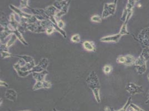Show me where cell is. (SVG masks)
<instances>
[{"mask_svg": "<svg viewBox=\"0 0 149 111\" xmlns=\"http://www.w3.org/2000/svg\"><path fill=\"white\" fill-rule=\"evenodd\" d=\"M86 83L88 87L92 90L97 102L100 103L101 102L100 95V85L97 75L95 71H92L88 75L86 80Z\"/></svg>", "mask_w": 149, "mask_h": 111, "instance_id": "obj_1", "label": "cell"}, {"mask_svg": "<svg viewBox=\"0 0 149 111\" xmlns=\"http://www.w3.org/2000/svg\"><path fill=\"white\" fill-rule=\"evenodd\" d=\"M134 37L143 46V49L149 48V27L143 29L137 37Z\"/></svg>", "mask_w": 149, "mask_h": 111, "instance_id": "obj_2", "label": "cell"}, {"mask_svg": "<svg viewBox=\"0 0 149 111\" xmlns=\"http://www.w3.org/2000/svg\"><path fill=\"white\" fill-rule=\"evenodd\" d=\"M117 1L115 0L112 3H106L104 6V10L102 13V17L106 19L107 17L113 15L116 12Z\"/></svg>", "mask_w": 149, "mask_h": 111, "instance_id": "obj_3", "label": "cell"}, {"mask_svg": "<svg viewBox=\"0 0 149 111\" xmlns=\"http://www.w3.org/2000/svg\"><path fill=\"white\" fill-rule=\"evenodd\" d=\"M10 8L19 17L20 22H23L28 24L29 20L33 16L32 15L24 12L22 11H21L19 8L16 6H14L13 5H10Z\"/></svg>", "mask_w": 149, "mask_h": 111, "instance_id": "obj_4", "label": "cell"}, {"mask_svg": "<svg viewBox=\"0 0 149 111\" xmlns=\"http://www.w3.org/2000/svg\"><path fill=\"white\" fill-rule=\"evenodd\" d=\"M135 66L137 74L140 75L145 74L147 70L146 61L143 58V57L141 55H140V56L136 59Z\"/></svg>", "mask_w": 149, "mask_h": 111, "instance_id": "obj_5", "label": "cell"}, {"mask_svg": "<svg viewBox=\"0 0 149 111\" xmlns=\"http://www.w3.org/2000/svg\"><path fill=\"white\" fill-rule=\"evenodd\" d=\"M126 90L130 94L131 96H134L135 94L139 93H143V87L139 86L134 83H128L125 88Z\"/></svg>", "mask_w": 149, "mask_h": 111, "instance_id": "obj_6", "label": "cell"}, {"mask_svg": "<svg viewBox=\"0 0 149 111\" xmlns=\"http://www.w3.org/2000/svg\"><path fill=\"white\" fill-rule=\"evenodd\" d=\"M26 30L37 33L46 32V30L41 25L40 21H38L35 24H27L26 26Z\"/></svg>", "mask_w": 149, "mask_h": 111, "instance_id": "obj_7", "label": "cell"}, {"mask_svg": "<svg viewBox=\"0 0 149 111\" xmlns=\"http://www.w3.org/2000/svg\"><path fill=\"white\" fill-rule=\"evenodd\" d=\"M49 60L47 58H44L42 59L40 62L38 63V64L35 66L32 69V74L34 72H41L44 71V70H46V69L47 67L49 65Z\"/></svg>", "mask_w": 149, "mask_h": 111, "instance_id": "obj_8", "label": "cell"}, {"mask_svg": "<svg viewBox=\"0 0 149 111\" xmlns=\"http://www.w3.org/2000/svg\"><path fill=\"white\" fill-rule=\"evenodd\" d=\"M122 37V35L120 34L119 33L118 34L111 35V36H108L105 37H102L100 39V41L102 42H118V41Z\"/></svg>", "mask_w": 149, "mask_h": 111, "instance_id": "obj_9", "label": "cell"}, {"mask_svg": "<svg viewBox=\"0 0 149 111\" xmlns=\"http://www.w3.org/2000/svg\"><path fill=\"white\" fill-rule=\"evenodd\" d=\"M51 87V83L50 82L44 81H37L32 88L33 91H36L41 88H50Z\"/></svg>", "mask_w": 149, "mask_h": 111, "instance_id": "obj_10", "label": "cell"}, {"mask_svg": "<svg viewBox=\"0 0 149 111\" xmlns=\"http://www.w3.org/2000/svg\"><path fill=\"white\" fill-rule=\"evenodd\" d=\"M5 97L10 101L16 102L17 97V94L13 89H8L5 93Z\"/></svg>", "mask_w": 149, "mask_h": 111, "instance_id": "obj_11", "label": "cell"}, {"mask_svg": "<svg viewBox=\"0 0 149 111\" xmlns=\"http://www.w3.org/2000/svg\"><path fill=\"white\" fill-rule=\"evenodd\" d=\"M49 74V72L46 70H44V71L41 72H34L32 74L33 78L37 81H44L45 79V77L46 75Z\"/></svg>", "mask_w": 149, "mask_h": 111, "instance_id": "obj_12", "label": "cell"}, {"mask_svg": "<svg viewBox=\"0 0 149 111\" xmlns=\"http://www.w3.org/2000/svg\"><path fill=\"white\" fill-rule=\"evenodd\" d=\"M45 13L48 17V19L51 16H55L56 13L58 12V10L53 5L47 7L45 9Z\"/></svg>", "mask_w": 149, "mask_h": 111, "instance_id": "obj_13", "label": "cell"}, {"mask_svg": "<svg viewBox=\"0 0 149 111\" xmlns=\"http://www.w3.org/2000/svg\"><path fill=\"white\" fill-rule=\"evenodd\" d=\"M31 10L32 13L34 14L35 16H40L45 17L47 19H49L47 16L46 15L45 11L44 9H40V8H31Z\"/></svg>", "mask_w": 149, "mask_h": 111, "instance_id": "obj_14", "label": "cell"}, {"mask_svg": "<svg viewBox=\"0 0 149 111\" xmlns=\"http://www.w3.org/2000/svg\"><path fill=\"white\" fill-rule=\"evenodd\" d=\"M125 62L124 65L126 66H132L133 65H135L136 58L133 56L128 55L125 56Z\"/></svg>", "mask_w": 149, "mask_h": 111, "instance_id": "obj_15", "label": "cell"}, {"mask_svg": "<svg viewBox=\"0 0 149 111\" xmlns=\"http://www.w3.org/2000/svg\"><path fill=\"white\" fill-rule=\"evenodd\" d=\"M68 1H56L53 6L55 7L58 11H60L68 3Z\"/></svg>", "mask_w": 149, "mask_h": 111, "instance_id": "obj_16", "label": "cell"}, {"mask_svg": "<svg viewBox=\"0 0 149 111\" xmlns=\"http://www.w3.org/2000/svg\"><path fill=\"white\" fill-rule=\"evenodd\" d=\"M70 2H71V1H68V3L61 10L58 11V12L57 13L56 15H55V17H56L57 18L59 19V18L61 17L62 16H63V15H66L67 13L68 10V7H69V5L70 4Z\"/></svg>", "mask_w": 149, "mask_h": 111, "instance_id": "obj_17", "label": "cell"}, {"mask_svg": "<svg viewBox=\"0 0 149 111\" xmlns=\"http://www.w3.org/2000/svg\"><path fill=\"white\" fill-rule=\"evenodd\" d=\"M83 46H84L85 49L87 50L88 51H95V46H94L93 42H90L88 41H85L83 43Z\"/></svg>", "mask_w": 149, "mask_h": 111, "instance_id": "obj_18", "label": "cell"}, {"mask_svg": "<svg viewBox=\"0 0 149 111\" xmlns=\"http://www.w3.org/2000/svg\"><path fill=\"white\" fill-rule=\"evenodd\" d=\"M14 57H19V58H21L22 60H24L25 61V62L26 63H33L35 62V61L33 60V58L30 56L27 55H13Z\"/></svg>", "mask_w": 149, "mask_h": 111, "instance_id": "obj_19", "label": "cell"}, {"mask_svg": "<svg viewBox=\"0 0 149 111\" xmlns=\"http://www.w3.org/2000/svg\"><path fill=\"white\" fill-rule=\"evenodd\" d=\"M13 34L16 35V36L20 41V42L21 43H23L24 44H25L26 46L28 45V43L25 41V39L24 38V37L22 35V33L19 31V30H16L13 31Z\"/></svg>", "mask_w": 149, "mask_h": 111, "instance_id": "obj_20", "label": "cell"}, {"mask_svg": "<svg viewBox=\"0 0 149 111\" xmlns=\"http://www.w3.org/2000/svg\"><path fill=\"white\" fill-rule=\"evenodd\" d=\"M128 22L129 21H125L124 24L121 27V29H120L119 33L121 34L122 35V36H124V35H129V32H128L127 30V24Z\"/></svg>", "mask_w": 149, "mask_h": 111, "instance_id": "obj_21", "label": "cell"}, {"mask_svg": "<svg viewBox=\"0 0 149 111\" xmlns=\"http://www.w3.org/2000/svg\"><path fill=\"white\" fill-rule=\"evenodd\" d=\"M136 1H134V0H129L128 2L126 5V9L127 10L128 12H131L132 11H133V8L135 6V4L136 3Z\"/></svg>", "mask_w": 149, "mask_h": 111, "instance_id": "obj_22", "label": "cell"}, {"mask_svg": "<svg viewBox=\"0 0 149 111\" xmlns=\"http://www.w3.org/2000/svg\"><path fill=\"white\" fill-rule=\"evenodd\" d=\"M140 55L147 62L148 60H149V48L148 47L143 48Z\"/></svg>", "mask_w": 149, "mask_h": 111, "instance_id": "obj_23", "label": "cell"}, {"mask_svg": "<svg viewBox=\"0 0 149 111\" xmlns=\"http://www.w3.org/2000/svg\"><path fill=\"white\" fill-rule=\"evenodd\" d=\"M131 103V97H130L129 99H128L125 105L121 109H120L118 111H115L113 108H110V111H127V110L128 109Z\"/></svg>", "mask_w": 149, "mask_h": 111, "instance_id": "obj_24", "label": "cell"}, {"mask_svg": "<svg viewBox=\"0 0 149 111\" xmlns=\"http://www.w3.org/2000/svg\"><path fill=\"white\" fill-rule=\"evenodd\" d=\"M17 37L16 36V35H14V34H13L12 35H11V38H10V39L7 42L6 46H7V47L8 48H9L10 47H11L12 45H13L14 43L15 42V41H16V40H17Z\"/></svg>", "mask_w": 149, "mask_h": 111, "instance_id": "obj_25", "label": "cell"}, {"mask_svg": "<svg viewBox=\"0 0 149 111\" xmlns=\"http://www.w3.org/2000/svg\"><path fill=\"white\" fill-rule=\"evenodd\" d=\"M71 41L74 43H79L81 41L80 36L79 34H75L71 37Z\"/></svg>", "mask_w": 149, "mask_h": 111, "instance_id": "obj_26", "label": "cell"}, {"mask_svg": "<svg viewBox=\"0 0 149 111\" xmlns=\"http://www.w3.org/2000/svg\"><path fill=\"white\" fill-rule=\"evenodd\" d=\"M91 21L94 22H96V23H100L102 21V19L101 17L98 16V15H94L93 16L91 17Z\"/></svg>", "mask_w": 149, "mask_h": 111, "instance_id": "obj_27", "label": "cell"}, {"mask_svg": "<svg viewBox=\"0 0 149 111\" xmlns=\"http://www.w3.org/2000/svg\"><path fill=\"white\" fill-rule=\"evenodd\" d=\"M29 7V1L22 0L20 1V8H25Z\"/></svg>", "mask_w": 149, "mask_h": 111, "instance_id": "obj_28", "label": "cell"}, {"mask_svg": "<svg viewBox=\"0 0 149 111\" xmlns=\"http://www.w3.org/2000/svg\"><path fill=\"white\" fill-rule=\"evenodd\" d=\"M103 70L105 74H108L111 72L112 67L110 65H105L104 67Z\"/></svg>", "mask_w": 149, "mask_h": 111, "instance_id": "obj_29", "label": "cell"}, {"mask_svg": "<svg viewBox=\"0 0 149 111\" xmlns=\"http://www.w3.org/2000/svg\"><path fill=\"white\" fill-rule=\"evenodd\" d=\"M1 55L2 58H8V57H10L11 56H13V55L11 54L9 52H4V51H1Z\"/></svg>", "mask_w": 149, "mask_h": 111, "instance_id": "obj_30", "label": "cell"}, {"mask_svg": "<svg viewBox=\"0 0 149 111\" xmlns=\"http://www.w3.org/2000/svg\"><path fill=\"white\" fill-rule=\"evenodd\" d=\"M128 13H129V12H128L127 10L126 9V8H125L124 10L123 11V15H122V16H121V17L120 19L122 21H123L124 22H125Z\"/></svg>", "mask_w": 149, "mask_h": 111, "instance_id": "obj_31", "label": "cell"}, {"mask_svg": "<svg viewBox=\"0 0 149 111\" xmlns=\"http://www.w3.org/2000/svg\"><path fill=\"white\" fill-rule=\"evenodd\" d=\"M55 31V28H54V26H50L46 30V33L48 35H51Z\"/></svg>", "mask_w": 149, "mask_h": 111, "instance_id": "obj_32", "label": "cell"}, {"mask_svg": "<svg viewBox=\"0 0 149 111\" xmlns=\"http://www.w3.org/2000/svg\"><path fill=\"white\" fill-rule=\"evenodd\" d=\"M116 61H117V62L119 63L124 64L125 62V57L123 56H119L118 58H117Z\"/></svg>", "mask_w": 149, "mask_h": 111, "instance_id": "obj_33", "label": "cell"}, {"mask_svg": "<svg viewBox=\"0 0 149 111\" xmlns=\"http://www.w3.org/2000/svg\"><path fill=\"white\" fill-rule=\"evenodd\" d=\"M131 107H132L135 111H145L143 110V109H141V108H140L139 106H137L136 105H134L133 103H131L130 105Z\"/></svg>", "mask_w": 149, "mask_h": 111, "instance_id": "obj_34", "label": "cell"}, {"mask_svg": "<svg viewBox=\"0 0 149 111\" xmlns=\"http://www.w3.org/2000/svg\"><path fill=\"white\" fill-rule=\"evenodd\" d=\"M1 51L4 52H8V48L7 47L6 44H1Z\"/></svg>", "mask_w": 149, "mask_h": 111, "instance_id": "obj_35", "label": "cell"}, {"mask_svg": "<svg viewBox=\"0 0 149 111\" xmlns=\"http://www.w3.org/2000/svg\"><path fill=\"white\" fill-rule=\"evenodd\" d=\"M57 25L60 28L63 30V28L64 27V26H65V24L62 20L60 19V20L57 21Z\"/></svg>", "mask_w": 149, "mask_h": 111, "instance_id": "obj_36", "label": "cell"}, {"mask_svg": "<svg viewBox=\"0 0 149 111\" xmlns=\"http://www.w3.org/2000/svg\"><path fill=\"white\" fill-rule=\"evenodd\" d=\"M0 86L1 87H8V85L7 83L6 82H4L3 80H0Z\"/></svg>", "mask_w": 149, "mask_h": 111, "instance_id": "obj_37", "label": "cell"}, {"mask_svg": "<svg viewBox=\"0 0 149 111\" xmlns=\"http://www.w3.org/2000/svg\"><path fill=\"white\" fill-rule=\"evenodd\" d=\"M128 110H129V111H134V110L132 107H131L130 106H129V107Z\"/></svg>", "mask_w": 149, "mask_h": 111, "instance_id": "obj_38", "label": "cell"}, {"mask_svg": "<svg viewBox=\"0 0 149 111\" xmlns=\"http://www.w3.org/2000/svg\"><path fill=\"white\" fill-rule=\"evenodd\" d=\"M146 104H148V103H149V94H148V99H147V101H146V102H145Z\"/></svg>", "mask_w": 149, "mask_h": 111, "instance_id": "obj_39", "label": "cell"}, {"mask_svg": "<svg viewBox=\"0 0 149 111\" xmlns=\"http://www.w3.org/2000/svg\"><path fill=\"white\" fill-rule=\"evenodd\" d=\"M53 111H58V110H56V108H54V109H53Z\"/></svg>", "mask_w": 149, "mask_h": 111, "instance_id": "obj_40", "label": "cell"}, {"mask_svg": "<svg viewBox=\"0 0 149 111\" xmlns=\"http://www.w3.org/2000/svg\"><path fill=\"white\" fill-rule=\"evenodd\" d=\"M148 80H149V74H148Z\"/></svg>", "mask_w": 149, "mask_h": 111, "instance_id": "obj_41", "label": "cell"}, {"mask_svg": "<svg viewBox=\"0 0 149 111\" xmlns=\"http://www.w3.org/2000/svg\"><path fill=\"white\" fill-rule=\"evenodd\" d=\"M29 111V110H26V111Z\"/></svg>", "mask_w": 149, "mask_h": 111, "instance_id": "obj_42", "label": "cell"}]
</instances>
